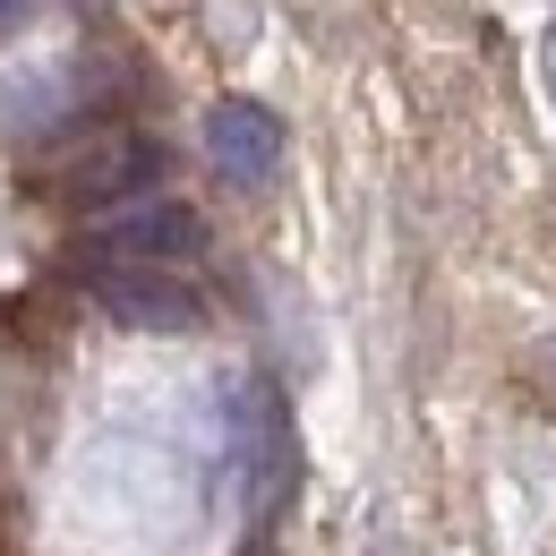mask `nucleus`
<instances>
[{
    "mask_svg": "<svg viewBox=\"0 0 556 556\" xmlns=\"http://www.w3.org/2000/svg\"><path fill=\"white\" fill-rule=\"evenodd\" d=\"M94 300H103V317H121V326H138V334H189L198 317H206V300L189 291V282L172 275V266H103L94 275Z\"/></svg>",
    "mask_w": 556,
    "mask_h": 556,
    "instance_id": "f257e3e1",
    "label": "nucleus"
},
{
    "mask_svg": "<svg viewBox=\"0 0 556 556\" xmlns=\"http://www.w3.org/2000/svg\"><path fill=\"white\" fill-rule=\"evenodd\" d=\"M206 154L223 180H240V189H257V180H275L282 172V121L266 103H249V94H223L206 112Z\"/></svg>",
    "mask_w": 556,
    "mask_h": 556,
    "instance_id": "f03ea898",
    "label": "nucleus"
},
{
    "mask_svg": "<svg viewBox=\"0 0 556 556\" xmlns=\"http://www.w3.org/2000/svg\"><path fill=\"white\" fill-rule=\"evenodd\" d=\"M94 249H121V257H146V266H172V257H198L206 249V223L172 198H146V206H121L103 214Z\"/></svg>",
    "mask_w": 556,
    "mask_h": 556,
    "instance_id": "7ed1b4c3",
    "label": "nucleus"
},
{
    "mask_svg": "<svg viewBox=\"0 0 556 556\" xmlns=\"http://www.w3.org/2000/svg\"><path fill=\"white\" fill-rule=\"evenodd\" d=\"M154 163H163V154H154L146 138H112L103 154H86V163H77V189H86V198H121V189H138Z\"/></svg>",
    "mask_w": 556,
    "mask_h": 556,
    "instance_id": "20e7f679",
    "label": "nucleus"
},
{
    "mask_svg": "<svg viewBox=\"0 0 556 556\" xmlns=\"http://www.w3.org/2000/svg\"><path fill=\"white\" fill-rule=\"evenodd\" d=\"M26 9H35V0H0V26H17V17H26Z\"/></svg>",
    "mask_w": 556,
    "mask_h": 556,
    "instance_id": "39448f33",
    "label": "nucleus"
},
{
    "mask_svg": "<svg viewBox=\"0 0 556 556\" xmlns=\"http://www.w3.org/2000/svg\"><path fill=\"white\" fill-rule=\"evenodd\" d=\"M540 61H548V94H556V26H548V52H540Z\"/></svg>",
    "mask_w": 556,
    "mask_h": 556,
    "instance_id": "423d86ee",
    "label": "nucleus"
}]
</instances>
